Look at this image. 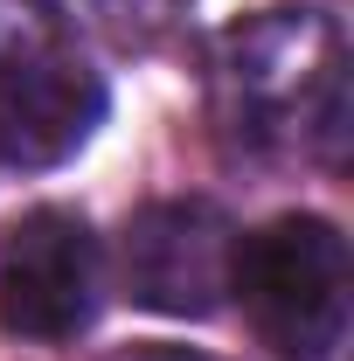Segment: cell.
Masks as SVG:
<instances>
[{
    "instance_id": "obj_1",
    "label": "cell",
    "mask_w": 354,
    "mask_h": 361,
    "mask_svg": "<svg viewBox=\"0 0 354 361\" xmlns=\"http://www.w3.org/2000/svg\"><path fill=\"white\" fill-rule=\"evenodd\" d=\"M216 118L250 153H341L348 139V42L326 14L271 7L216 49Z\"/></svg>"
},
{
    "instance_id": "obj_2",
    "label": "cell",
    "mask_w": 354,
    "mask_h": 361,
    "mask_svg": "<svg viewBox=\"0 0 354 361\" xmlns=\"http://www.w3.org/2000/svg\"><path fill=\"white\" fill-rule=\"evenodd\" d=\"M250 326L278 361H341L348 341V236L326 216H278L257 236H236V278Z\"/></svg>"
},
{
    "instance_id": "obj_3",
    "label": "cell",
    "mask_w": 354,
    "mask_h": 361,
    "mask_svg": "<svg viewBox=\"0 0 354 361\" xmlns=\"http://www.w3.org/2000/svg\"><path fill=\"white\" fill-rule=\"evenodd\" d=\"M104 257L77 209H21L0 223V326L14 341H77L97 319Z\"/></svg>"
},
{
    "instance_id": "obj_4",
    "label": "cell",
    "mask_w": 354,
    "mask_h": 361,
    "mask_svg": "<svg viewBox=\"0 0 354 361\" xmlns=\"http://www.w3.org/2000/svg\"><path fill=\"white\" fill-rule=\"evenodd\" d=\"M126 299L167 319H209L236 278V223L216 202H146L118 243Z\"/></svg>"
},
{
    "instance_id": "obj_5",
    "label": "cell",
    "mask_w": 354,
    "mask_h": 361,
    "mask_svg": "<svg viewBox=\"0 0 354 361\" xmlns=\"http://www.w3.org/2000/svg\"><path fill=\"white\" fill-rule=\"evenodd\" d=\"M104 77L70 49V35L0 56V160L7 167H63L104 126Z\"/></svg>"
},
{
    "instance_id": "obj_6",
    "label": "cell",
    "mask_w": 354,
    "mask_h": 361,
    "mask_svg": "<svg viewBox=\"0 0 354 361\" xmlns=\"http://www.w3.org/2000/svg\"><path fill=\"white\" fill-rule=\"evenodd\" d=\"M49 35H70L49 0H0V56H21V49L49 42Z\"/></svg>"
},
{
    "instance_id": "obj_7",
    "label": "cell",
    "mask_w": 354,
    "mask_h": 361,
    "mask_svg": "<svg viewBox=\"0 0 354 361\" xmlns=\"http://www.w3.org/2000/svg\"><path fill=\"white\" fill-rule=\"evenodd\" d=\"M126 361H202V355H181V348H139V355H126Z\"/></svg>"
}]
</instances>
